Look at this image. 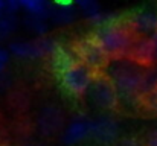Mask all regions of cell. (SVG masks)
<instances>
[{"label":"cell","mask_w":157,"mask_h":146,"mask_svg":"<svg viewBox=\"0 0 157 146\" xmlns=\"http://www.w3.org/2000/svg\"><path fill=\"white\" fill-rule=\"evenodd\" d=\"M104 72L117 93L119 103L127 107L140 105L144 95L157 84V75L153 70L133 62L127 56L110 59Z\"/></svg>","instance_id":"obj_1"},{"label":"cell","mask_w":157,"mask_h":146,"mask_svg":"<svg viewBox=\"0 0 157 146\" xmlns=\"http://www.w3.org/2000/svg\"><path fill=\"white\" fill-rule=\"evenodd\" d=\"M92 37L98 41L110 59L125 58L136 38L128 21L122 20L114 12H110L101 24L95 26Z\"/></svg>","instance_id":"obj_2"},{"label":"cell","mask_w":157,"mask_h":146,"mask_svg":"<svg viewBox=\"0 0 157 146\" xmlns=\"http://www.w3.org/2000/svg\"><path fill=\"white\" fill-rule=\"evenodd\" d=\"M86 96L89 99L90 105L101 113H108L111 114L119 108V97L117 93L110 82V79L105 76L104 73H96Z\"/></svg>","instance_id":"obj_3"},{"label":"cell","mask_w":157,"mask_h":146,"mask_svg":"<svg viewBox=\"0 0 157 146\" xmlns=\"http://www.w3.org/2000/svg\"><path fill=\"white\" fill-rule=\"evenodd\" d=\"M58 43H59L58 40L51 37L34 38V40H15L9 43L8 52L11 58L14 56L23 61H34V59L49 58Z\"/></svg>","instance_id":"obj_4"},{"label":"cell","mask_w":157,"mask_h":146,"mask_svg":"<svg viewBox=\"0 0 157 146\" xmlns=\"http://www.w3.org/2000/svg\"><path fill=\"white\" fill-rule=\"evenodd\" d=\"M96 73H93L90 69L82 66L81 62H76L66 69L63 73H59L56 78L59 81L61 88L72 97L86 96L93 78Z\"/></svg>","instance_id":"obj_5"},{"label":"cell","mask_w":157,"mask_h":146,"mask_svg":"<svg viewBox=\"0 0 157 146\" xmlns=\"http://www.w3.org/2000/svg\"><path fill=\"white\" fill-rule=\"evenodd\" d=\"M72 49L76 55L78 62L90 69L93 73H101L110 62V58L105 55V52L98 44V41L92 37V34L81 37Z\"/></svg>","instance_id":"obj_6"},{"label":"cell","mask_w":157,"mask_h":146,"mask_svg":"<svg viewBox=\"0 0 157 146\" xmlns=\"http://www.w3.org/2000/svg\"><path fill=\"white\" fill-rule=\"evenodd\" d=\"M119 134H121V126L113 114L99 113L96 117H92L90 140H93L96 145H114L119 140Z\"/></svg>","instance_id":"obj_7"},{"label":"cell","mask_w":157,"mask_h":146,"mask_svg":"<svg viewBox=\"0 0 157 146\" xmlns=\"http://www.w3.org/2000/svg\"><path fill=\"white\" fill-rule=\"evenodd\" d=\"M66 125V116L64 111L58 105H44L35 119V128L40 136L43 137H55L61 134L63 128Z\"/></svg>","instance_id":"obj_8"},{"label":"cell","mask_w":157,"mask_h":146,"mask_svg":"<svg viewBox=\"0 0 157 146\" xmlns=\"http://www.w3.org/2000/svg\"><path fill=\"white\" fill-rule=\"evenodd\" d=\"M92 133V117L78 113L69 122H66L61 131V143L64 146H76L90 139Z\"/></svg>","instance_id":"obj_9"},{"label":"cell","mask_w":157,"mask_h":146,"mask_svg":"<svg viewBox=\"0 0 157 146\" xmlns=\"http://www.w3.org/2000/svg\"><path fill=\"white\" fill-rule=\"evenodd\" d=\"M127 58L145 69H150L157 61V41L151 35L136 37Z\"/></svg>","instance_id":"obj_10"},{"label":"cell","mask_w":157,"mask_h":146,"mask_svg":"<svg viewBox=\"0 0 157 146\" xmlns=\"http://www.w3.org/2000/svg\"><path fill=\"white\" fill-rule=\"evenodd\" d=\"M157 20V11L151 8H140L134 11L128 20V24L136 37H148L153 34Z\"/></svg>","instance_id":"obj_11"},{"label":"cell","mask_w":157,"mask_h":146,"mask_svg":"<svg viewBox=\"0 0 157 146\" xmlns=\"http://www.w3.org/2000/svg\"><path fill=\"white\" fill-rule=\"evenodd\" d=\"M78 11L75 8V2L72 0H55L51 2V12H49V23L58 28H64L72 24L76 20Z\"/></svg>","instance_id":"obj_12"},{"label":"cell","mask_w":157,"mask_h":146,"mask_svg":"<svg viewBox=\"0 0 157 146\" xmlns=\"http://www.w3.org/2000/svg\"><path fill=\"white\" fill-rule=\"evenodd\" d=\"M49 59H51L52 72L56 76H58L59 73H63L66 69H69L70 66H73V64L78 62L73 49L70 47V46L63 44V43H58V44H56V47L53 49V52L51 53Z\"/></svg>","instance_id":"obj_13"},{"label":"cell","mask_w":157,"mask_h":146,"mask_svg":"<svg viewBox=\"0 0 157 146\" xmlns=\"http://www.w3.org/2000/svg\"><path fill=\"white\" fill-rule=\"evenodd\" d=\"M75 8H76L78 14H81L89 23L93 24V28L101 24L110 14V12L104 11L102 6L95 0H78V2H75Z\"/></svg>","instance_id":"obj_14"},{"label":"cell","mask_w":157,"mask_h":146,"mask_svg":"<svg viewBox=\"0 0 157 146\" xmlns=\"http://www.w3.org/2000/svg\"><path fill=\"white\" fill-rule=\"evenodd\" d=\"M18 2H20V11H23L25 15L49 20L51 2L46 0H18Z\"/></svg>","instance_id":"obj_15"},{"label":"cell","mask_w":157,"mask_h":146,"mask_svg":"<svg viewBox=\"0 0 157 146\" xmlns=\"http://www.w3.org/2000/svg\"><path fill=\"white\" fill-rule=\"evenodd\" d=\"M23 26H25L26 31H28L29 34H32L34 37L43 38V37H48L51 23H49V20H46V18L25 15V17H23Z\"/></svg>","instance_id":"obj_16"},{"label":"cell","mask_w":157,"mask_h":146,"mask_svg":"<svg viewBox=\"0 0 157 146\" xmlns=\"http://www.w3.org/2000/svg\"><path fill=\"white\" fill-rule=\"evenodd\" d=\"M18 17L17 15H9V14H3L0 17V41L11 37L17 29H18Z\"/></svg>","instance_id":"obj_17"},{"label":"cell","mask_w":157,"mask_h":146,"mask_svg":"<svg viewBox=\"0 0 157 146\" xmlns=\"http://www.w3.org/2000/svg\"><path fill=\"white\" fill-rule=\"evenodd\" d=\"M140 105H142L147 111L157 114V84L153 85V87L144 95L142 100H140Z\"/></svg>","instance_id":"obj_18"},{"label":"cell","mask_w":157,"mask_h":146,"mask_svg":"<svg viewBox=\"0 0 157 146\" xmlns=\"http://www.w3.org/2000/svg\"><path fill=\"white\" fill-rule=\"evenodd\" d=\"M9 62H11V55H9L8 49L3 47V46H0V73L6 72Z\"/></svg>","instance_id":"obj_19"},{"label":"cell","mask_w":157,"mask_h":146,"mask_svg":"<svg viewBox=\"0 0 157 146\" xmlns=\"http://www.w3.org/2000/svg\"><path fill=\"white\" fill-rule=\"evenodd\" d=\"M20 12V2L18 0H5V14L17 15Z\"/></svg>","instance_id":"obj_20"},{"label":"cell","mask_w":157,"mask_h":146,"mask_svg":"<svg viewBox=\"0 0 157 146\" xmlns=\"http://www.w3.org/2000/svg\"><path fill=\"white\" fill-rule=\"evenodd\" d=\"M114 146H145V143L136 137H122L114 143Z\"/></svg>","instance_id":"obj_21"},{"label":"cell","mask_w":157,"mask_h":146,"mask_svg":"<svg viewBox=\"0 0 157 146\" xmlns=\"http://www.w3.org/2000/svg\"><path fill=\"white\" fill-rule=\"evenodd\" d=\"M11 84H12V78H11V75H9L8 72L0 73V93L9 90Z\"/></svg>","instance_id":"obj_22"},{"label":"cell","mask_w":157,"mask_h":146,"mask_svg":"<svg viewBox=\"0 0 157 146\" xmlns=\"http://www.w3.org/2000/svg\"><path fill=\"white\" fill-rule=\"evenodd\" d=\"M145 146H157V129H153L148 133L147 140H145Z\"/></svg>","instance_id":"obj_23"},{"label":"cell","mask_w":157,"mask_h":146,"mask_svg":"<svg viewBox=\"0 0 157 146\" xmlns=\"http://www.w3.org/2000/svg\"><path fill=\"white\" fill-rule=\"evenodd\" d=\"M5 14V0H0V17Z\"/></svg>","instance_id":"obj_24"},{"label":"cell","mask_w":157,"mask_h":146,"mask_svg":"<svg viewBox=\"0 0 157 146\" xmlns=\"http://www.w3.org/2000/svg\"><path fill=\"white\" fill-rule=\"evenodd\" d=\"M151 37L154 38L157 41V20H156V26H154V31H153V34H151Z\"/></svg>","instance_id":"obj_25"},{"label":"cell","mask_w":157,"mask_h":146,"mask_svg":"<svg viewBox=\"0 0 157 146\" xmlns=\"http://www.w3.org/2000/svg\"><path fill=\"white\" fill-rule=\"evenodd\" d=\"M25 146H44V145H41V143H32V145H25Z\"/></svg>","instance_id":"obj_26"}]
</instances>
